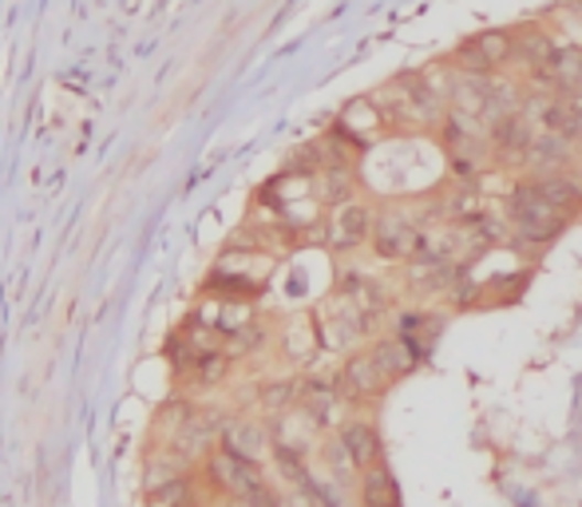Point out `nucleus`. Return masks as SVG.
<instances>
[{"mask_svg":"<svg viewBox=\"0 0 582 507\" xmlns=\"http://www.w3.org/2000/svg\"><path fill=\"white\" fill-rule=\"evenodd\" d=\"M551 52H554V40L547 36L543 29H519L515 32V60H519L527 72L539 68L543 60H551Z\"/></svg>","mask_w":582,"mask_h":507,"instance_id":"obj_17","label":"nucleus"},{"mask_svg":"<svg viewBox=\"0 0 582 507\" xmlns=\"http://www.w3.org/2000/svg\"><path fill=\"white\" fill-rule=\"evenodd\" d=\"M211 476H214V484H218V488L230 492V496H238V499H246V496H254V492L266 488V479H262V472H258V464H254V460H246V456H234L230 449L214 452Z\"/></svg>","mask_w":582,"mask_h":507,"instance_id":"obj_8","label":"nucleus"},{"mask_svg":"<svg viewBox=\"0 0 582 507\" xmlns=\"http://www.w3.org/2000/svg\"><path fill=\"white\" fill-rule=\"evenodd\" d=\"M373 362L380 365V373H385L388 380H392V385H397L400 377H408V373H417L420 365V353L412 349V345L408 342H400L397 333H392V337H380V342H373Z\"/></svg>","mask_w":582,"mask_h":507,"instance_id":"obj_12","label":"nucleus"},{"mask_svg":"<svg viewBox=\"0 0 582 507\" xmlns=\"http://www.w3.org/2000/svg\"><path fill=\"white\" fill-rule=\"evenodd\" d=\"M440 330H444V317H440V313H428V310L400 313V322H397V337L420 353V362H428V353L436 345Z\"/></svg>","mask_w":582,"mask_h":507,"instance_id":"obj_13","label":"nucleus"},{"mask_svg":"<svg viewBox=\"0 0 582 507\" xmlns=\"http://www.w3.org/2000/svg\"><path fill=\"white\" fill-rule=\"evenodd\" d=\"M563 4H579V9H582V0H563Z\"/></svg>","mask_w":582,"mask_h":507,"instance_id":"obj_24","label":"nucleus"},{"mask_svg":"<svg viewBox=\"0 0 582 507\" xmlns=\"http://www.w3.org/2000/svg\"><path fill=\"white\" fill-rule=\"evenodd\" d=\"M535 84V91H551V96H582V48L571 44V48H554L551 60H543L539 68L527 72Z\"/></svg>","mask_w":582,"mask_h":507,"instance_id":"obj_6","label":"nucleus"},{"mask_svg":"<svg viewBox=\"0 0 582 507\" xmlns=\"http://www.w3.org/2000/svg\"><path fill=\"white\" fill-rule=\"evenodd\" d=\"M579 143L567 139L563 131H535V143L527 151V175H554L574 163Z\"/></svg>","mask_w":582,"mask_h":507,"instance_id":"obj_10","label":"nucleus"},{"mask_svg":"<svg viewBox=\"0 0 582 507\" xmlns=\"http://www.w3.org/2000/svg\"><path fill=\"white\" fill-rule=\"evenodd\" d=\"M186 499H191V484L186 479H166L147 496V507H186Z\"/></svg>","mask_w":582,"mask_h":507,"instance_id":"obj_20","label":"nucleus"},{"mask_svg":"<svg viewBox=\"0 0 582 507\" xmlns=\"http://www.w3.org/2000/svg\"><path fill=\"white\" fill-rule=\"evenodd\" d=\"M298 400H301V409L310 412L313 424H325V420H330V412H333V404L341 400L337 380H305Z\"/></svg>","mask_w":582,"mask_h":507,"instance_id":"obj_16","label":"nucleus"},{"mask_svg":"<svg viewBox=\"0 0 582 507\" xmlns=\"http://www.w3.org/2000/svg\"><path fill=\"white\" fill-rule=\"evenodd\" d=\"M420 230L424 226L408 215L405 206H385V211H377V223H373V254L380 262H408L417 254Z\"/></svg>","mask_w":582,"mask_h":507,"instance_id":"obj_2","label":"nucleus"},{"mask_svg":"<svg viewBox=\"0 0 582 507\" xmlns=\"http://www.w3.org/2000/svg\"><path fill=\"white\" fill-rule=\"evenodd\" d=\"M574 218L563 215V211H554L543 195H539V186H535L531 175H524L519 183L511 186V195H507V226H511V242L519 250H547L554 238H563V230L571 226Z\"/></svg>","mask_w":582,"mask_h":507,"instance_id":"obj_1","label":"nucleus"},{"mask_svg":"<svg viewBox=\"0 0 582 507\" xmlns=\"http://www.w3.org/2000/svg\"><path fill=\"white\" fill-rule=\"evenodd\" d=\"M223 449H230L234 456H246L258 464V460L270 452V432H266L262 424H254V420H234L223 436Z\"/></svg>","mask_w":582,"mask_h":507,"instance_id":"obj_15","label":"nucleus"},{"mask_svg":"<svg viewBox=\"0 0 582 507\" xmlns=\"http://www.w3.org/2000/svg\"><path fill=\"white\" fill-rule=\"evenodd\" d=\"M301 397V385L298 380H278V385H266L262 389V404L270 412H278V409H290L293 400Z\"/></svg>","mask_w":582,"mask_h":507,"instance_id":"obj_21","label":"nucleus"},{"mask_svg":"<svg viewBox=\"0 0 582 507\" xmlns=\"http://www.w3.org/2000/svg\"><path fill=\"white\" fill-rule=\"evenodd\" d=\"M242 504H246V507H282V499L273 496L270 488H262V492H254V496H246Z\"/></svg>","mask_w":582,"mask_h":507,"instance_id":"obj_23","label":"nucleus"},{"mask_svg":"<svg viewBox=\"0 0 582 507\" xmlns=\"http://www.w3.org/2000/svg\"><path fill=\"white\" fill-rule=\"evenodd\" d=\"M373 223H377V211L369 203H360V198H349V203L333 206L330 226H325V242L337 254L360 250L365 242H373Z\"/></svg>","mask_w":582,"mask_h":507,"instance_id":"obj_4","label":"nucleus"},{"mask_svg":"<svg viewBox=\"0 0 582 507\" xmlns=\"http://www.w3.org/2000/svg\"><path fill=\"white\" fill-rule=\"evenodd\" d=\"M223 369H226L223 357H218V353H206L203 357V380H218L223 377Z\"/></svg>","mask_w":582,"mask_h":507,"instance_id":"obj_22","label":"nucleus"},{"mask_svg":"<svg viewBox=\"0 0 582 507\" xmlns=\"http://www.w3.org/2000/svg\"><path fill=\"white\" fill-rule=\"evenodd\" d=\"M337 444L345 449V456L353 460V468L365 472L373 468V464H380L385 460V440H380L377 424H373L369 417H353L341 424L337 432Z\"/></svg>","mask_w":582,"mask_h":507,"instance_id":"obj_9","label":"nucleus"},{"mask_svg":"<svg viewBox=\"0 0 582 507\" xmlns=\"http://www.w3.org/2000/svg\"><path fill=\"white\" fill-rule=\"evenodd\" d=\"M515 60V36L504 29H487V32H476V36H467L464 44L456 48L452 64L467 76H495V72L511 64Z\"/></svg>","mask_w":582,"mask_h":507,"instance_id":"obj_3","label":"nucleus"},{"mask_svg":"<svg viewBox=\"0 0 582 507\" xmlns=\"http://www.w3.org/2000/svg\"><path fill=\"white\" fill-rule=\"evenodd\" d=\"M360 507H405V499H400V484L385 460L360 472Z\"/></svg>","mask_w":582,"mask_h":507,"instance_id":"obj_14","label":"nucleus"},{"mask_svg":"<svg viewBox=\"0 0 582 507\" xmlns=\"http://www.w3.org/2000/svg\"><path fill=\"white\" fill-rule=\"evenodd\" d=\"M388 389H392V380L380 373V365L373 362L369 349L353 353L337 373V392H341V400H349V404H373V400H380Z\"/></svg>","mask_w":582,"mask_h":507,"instance_id":"obj_5","label":"nucleus"},{"mask_svg":"<svg viewBox=\"0 0 582 507\" xmlns=\"http://www.w3.org/2000/svg\"><path fill=\"white\" fill-rule=\"evenodd\" d=\"M273 460H278V472L285 476V484H293V488H301V484L310 479L305 456H301L298 449H290V444H278V449H273Z\"/></svg>","mask_w":582,"mask_h":507,"instance_id":"obj_19","label":"nucleus"},{"mask_svg":"<svg viewBox=\"0 0 582 507\" xmlns=\"http://www.w3.org/2000/svg\"><path fill=\"white\" fill-rule=\"evenodd\" d=\"M535 131L539 127L524 116V111H515V116H504L499 123L487 127V143H492V163L499 166H527V151L535 143Z\"/></svg>","mask_w":582,"mask_h":507,"instance_id":"obj_7","label":"nucleus"},{"mask_svg":"<svg viewBox=\"0 0 582 507\" xmlns=\"http://www.w3.org/2000/svg\"><path fill=\"white\" fill-rule=\"evenodd\" d=\"M353 186H357V179H353V166H325V175H321V198H325L330 206L349 203Z\"/></svg>","mask_w":582,"mask_h":507,"instance_id":"obj_18","label":"nucleus"},{"mask_svg":"<svg viewBox=\"0 0 582 507\" xmlns=\"http://www.w3.org/2000/svg\"><path fill=\"white\" fill-rule=\"evenodd\" d=\"M535 186H539V195L554 206V211H563V215L579 218L582 215V175L574 166L567 171H554V175H531Z\"/></svg>","mask_w":582,"mask_h":507,"instance_id":"obj_11","label":"nucleus"}]
</instances>
